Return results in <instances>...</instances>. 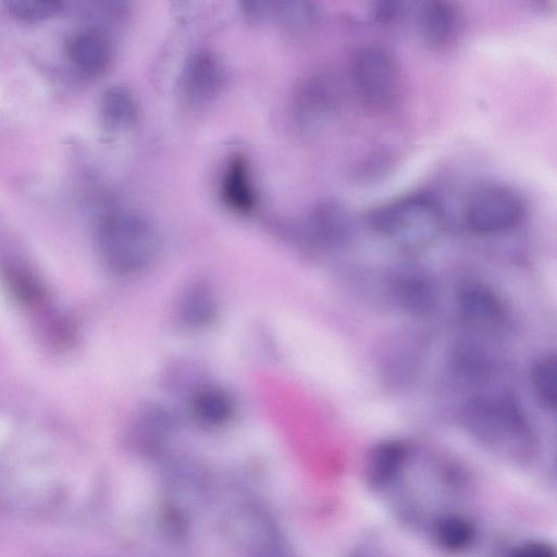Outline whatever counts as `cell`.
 <instances>
[{"label":"cell","instance_id":"20","mask_svg":"<svg viewBox=\"0 0 557 557\" xmlns=\"http://www.w3.org/2000/svg\"><path fill=\"white\" fill-rule=\"evenodd\" d=\"M61 2L54 0H12L7 2V9L11 15L28 22L53 16L61 10Z\"/></svg>","mask_w":557,"mask_h":557},{"label":"cell","instance_id":"19","mask_svg":"<svg viewBox=\"0 0 557 557\" xmlns=\"http://www.w3.org/2000/svg\"><path fill=\"white\" fill-rule=\"evenodd\" d=\"M532 385L540 403L554 410L557 399V362L554 355L542 357L533 368Z\"/></svg>","mask_w":557,"mask_h":557},{"label":"cell","instance_id":"4","mask_svg":"<svg viewBox=\"0 0 557 557\" xmlns=\"http://www.w3.org/2000/svg\"><path fill=\"white\" fill-rule=\"evenodd\" d=\"M354 89L362 106L375 114L393 111L401 95V72L386 48L366 45L356 49L349 63Z\"/></svg>","mask_w":557,"mask_h":557},{"label":"cell","instance_id":"13","mask_svg":"<svg viewBox=\"0 0 557 557\" xmlns=\"http://www.w3.org/2000/svg\"><path fill=\"white\" fill-rule=\"evenodd\" d=\"M462 318L475 326H491L504 318V307L497 295L487 286L470 283L458 297Z\"/></svg>","mask_w":557,"mask_h":557},{"label":"cell","instance_id":"5","mask_svg":"<svg viewBox=\"0 0 557 557\" xmlns=\"http://www.w3.org/2000/svg\"><path fill=\"white\" fill-rule=\"evenodd\" d=\"M525 202L521 195L505 185H485L467 199L463 221L480 236L495 235L516 228L524 219Z\"/></svg>","mask_w":557,"mask_h":557},{"label":"cell","instance_id":"7","mask_svg":"<svg viewBox=\"0 0 557 557\" xmlns=\"http://www.w3.org/2000/svg\"><path fill=\"white\" fill-rule=\"evenodd\" d=\"M410 458L408 445L399 440H385L372 447L366 460L367 484L377 492L391 491L405 474Z\"/></svg>","mask_w":557,"mask_h":557},{"label":"cell","instance_id":"2","mask_svg":"<svg viewBox=\"0 0 557 557\" xmlns=\"http://www.w3.org/2000/svg\"><path fill=\"white\" fill-rule=\"evenodd\" d=\"M370 226L381 236L406 248H420L436 240L445 227L442 206L425 194L406 195L374 208Z\"/></svg>","mask_w":557,"mask_h":557},{"label":"cell","instance_id":"22","mask_svg":"<svg viewBox=\"0 0 557 557\" xmlns=\"http://www.w3.org/2000/svg\"><path fill=\"white\" fill-rule=\"evenodd\" d=\"M8 282L12 286L13 292L26 304L36 305L41 301L42 293L36 282L16 270L8 271Z\"/></svg>","mask_w":557,"mask_h":557},{"label":"cell","instance_id":"3","mask_svg":"<svg viewBox=\"0 0 557 557\" xmlns=\"http://www.w3.org/2000/svg\"><path fill=\"white\" fill-rule=\"evenodd\" d=\"M100 249L107 262L120 272L146 268L159 250V235L141 214L115 211L106 214L98 227Z\"/></svg>","mask_w":557,"mask_h":557},{"label":"cell","instance_id":"9","mask_svg":"<svg viewBox=\"0 0 557 557\" xmlns=\"http://www.w3.org/2000/svg\"><path fill=\"white\" fill-rule=\"evenodd\" d=\"M219 191L223 203L234 212L245 214L256 208L258 197L246 157L230 156L221 174Z\"/></svg>","mask_w":557,"mask_h":557},{"label":"cell","instance_id":"16","mask_svg":"<svg viewBox=\"0 0 557 557\" xmlns=\"http://www.w3.org/2000/svg\"><path fill=\"white\" fill-rule=\"evenodd\" d=\"M276 4L275 9H268L262 2H253L248 11L256 17L275 16L283 25L297 30L308 29L318 21L319 10L314 3L288 1Z\"/></svg>","mask_w":557,"mask_h":557},{"label":"cell","instance_id":"24","mask_svg":"<svg viewBox=\"0 0 557 557\" xmlns=\"http://www.w3.org/2000/svg\"><path fill=\"white\" fill-rule=\"evenodd\" d=\"M400 10L401 8L397 2L382 1L373 5L371 14L377 22L387 23L395 18Z\"/></svg>","mask_w":557,"mask_h":557},{"label":"cell","instance_id":"10","mask_svg":"<svg viewBox=\"0 0 557 557\" xmlns=\"http://www.w3.org/2000/svg\"><path fill=\"white\" fill-rule=\"evenodd\" d=\"M71 61L83 74L102 75L113 60V46L109 37L98 29H84L71 37L67 44Z\"/></svg>","mask_w":557,"mask_h":557},{"label":"cell","instance_id":"15","mask_svg":"<svg viewBox=\"0 0 557 557\" xmlns=\"http://www.w3.org/2000/svg\"><path fill=\"white\" fill-rule=\"evenodd\" d=\"M100 112L103 123L113 131L133 128L139 119V107L132 90L123 85L108 88L101 98Z\"/></svg>","mask_w":557,"mask_h":557},{"label":"cell","instance_id":"12","mask_svg":"<svg viewBox=\"0 0 557 557\" xmlns=\"http://www.w3.org/2000/svg\"><path fill=\"white\" fill-rule=\"evenodd\" d=\"M430 532L435 545L450 554L468 550L476 539L474 523L455 511L437 513L430 523Z\"/></svg>","mask_w":557,"mask_h":557},{"label":"cell","instance_id":"21","mask_svg":"<svg viewBox=\"0 0 557 557\" xmlns=\"http://www.w3.org/2000/svg\"><path fill=\"white\" fill-rule=\"evenodd\" d=\"M247 557H292V554L272 525L263 521Z\"/></svg>","mask_w":557,"mask_h":557},{"label":"cell","instance_id":"18","mask_svg":"<svg viewBox=\"0 0 557 557\" xmlns=\"http://www.w3.org/2000/svg\"><path fill=\"white\" fill-rule=\"evenodd\" d=\"M232 401L219 388H206L198 393L194 400V411L207 424H221L232 413Z\"/></svg>","mask_w":557,"mask_h":557},{"label":"cell","instance_id":"14","mask_svg":"<svg viewBox=\"0 0 557 557\" xmlns=\"http://www.w3.org/2000/svg\"><path fill=\"white\" fill-rule=\"evenodd\" d=\"M335 83L324 75L310 77L302 86L300 113L306 123L318 124L330 119L338 107Z\"/></svg>","mask_w":557,"mask_h":557},{"label":"cell","instance_id":"23","mask_svg":"<svg viewBox=\"0 0 557 557\" xmlns=\"http://www.w3.org/2000/svg\"><path fill=\"white\" fill-rule=\"evenodd\" d=\"M509 557H556V553L545 542L529 541L515 548Z\"/></svg>","mask_w":557,"mask_h":557},{"label":"cell","instance_id":"17","mask_svg":"<svg viewBox=\"0 0 557 557\" xmlns=\"http://www.w3.org/2000/svg\"><path fill=\"white\" fill-rule=\"evenodd\" d=\"M395 293L399 302L409 311L425 313L435 304V289L428 278L416 273L399 276L396 280Z\"/></svg>","mask_w":557,"mask_h":557},{"label":"cell","instance_id":"1","mask_svg":"<svg viewBox=\"0 0 557 557\" xmlns=\"http://www.w3.org/2000/svg\"><path fill=\"white\" fill-rule=\"evenodd\" d=\"M463 413L470 433L488 448L515 460H524L533 455V433L520 408L510 398L480 396L469 401Z\"/></svg>","mask_w":557,"mask_h":557},{"label":"cell","instance_id":"11","mask_svg":"<svg viewBox=\"0 0 557 557\" xmlns=\"http://www.w3.org/2000/svg\"><path fill=\"white\" fill-rule=\"evenodd\" d=\"M306 228L310 238L317 244L335 247L348 238L351 221L348 211L341 202L324 200L309 211Z\"/></svg>","mask_w":557,"mask_h":557},{"label":"cell","instance_id":"8","mask_svg":"<svg viewBox=\"0 0 557 557\" xmlns=\"http://www.w3.org/2000/svg\"><path fill=\"white\" fill-rule=\"evenodd\" d=\"M418 23L424 42L440 50L450 47L458 39L463 17L455 2L432 0L422 4Z\"/></svg>","mask_w":557,"mask_h":557},{"label":"cell","instance_id":"6","mask_svg":"<svg viewBox=\"0 0 557 557\" xmlns=\"http://www.w3.org/2000/svg\"><path fill=\"white\" fill-rule=\"evenodd\" d=\"M226 84V71L220 58L208 49L193 52L185 61L181 77V96L190 109L212 104Z\"/></svg>","mask_w":557,"mask_h":557}]
</instances>
